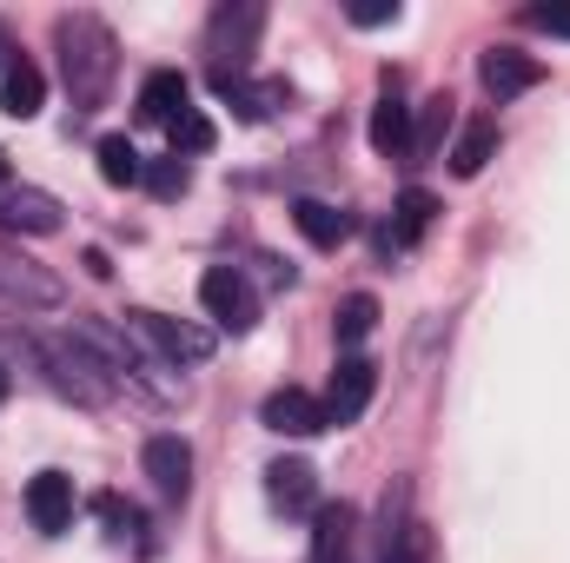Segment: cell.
<instances>
[{
	"instance_id": "6da1fadb",
	"label": "cell",
	"mask_w": 570,
	"mask_h": 563,
	"mask_svg": "<svg viewBox=\"0 0 570 563\" xmlns=\"http://www.w3.org/2000/svg\"><path fill=\"white\" fill-rule=\"evenodd\" d=\"M53 47H60V73H67V93L80 113H94L114 87V67H120V47L107 33L100 13H60L53 20Z\"/></svg>"
},
{
	"instance_id": "7a4b0ae2",
	"label": "cell",
	"mask_w": 570,
	"mask_h": 563,
	"mask_svg": "<svg viewBox=\"0 0 570 563\" xmlns=\"http://www.w3.org/2000/svg\"><path fill=\"white\" fill-rule=\"evenodd\" d=\"M40 365H47L53 385H60L67 398H80V405H107L114 385H120V372H114L80 332H67V338H40Z\"/></svg>"
},
{
	"instance_id": "3957f363",
	"label": "cell",
	"mask_w": 570,
	"mask_h": 563,
	"mask_svg": "<svg viewBox=\"0 0 570 563\" xmlns=\"http://www.w3.org/2000/svg\"><path fill=\"white\" fill-rule=\"evenodd\" d=\"M259 33H266V7L259 0H226L206 27V53H213V73H246L253 53H259Z\"/></svg>"
},
{
	"instance_id": "277c9868",
	"label": "cell",
	"mask_w": 570,
	"mask_h": 563,
	"mask_svg": "<svg viewBox=\"0 0 570 563\" xmlns=\"http://www.w3.org/2000/svg\"><path fill=\"white\" fill-rule=\"evenodd\" d=\"M199 305H206V318H213L219 332H233V338L259 325V292H253V279H246L239 266H206Z\"/></svg>"
},
{
	"instance_id": "5b68a950",
	"label": "cell",
	"mask_w": 570,
	"mask_h": 563,
	"mask_svg": "<svg viewBox=\"0 0 570 563\" xmlns=\"http://www.w3.org/2000/svg\"><path fill=\"white\" fill-rule=\"evenodd\" d=\"M134 338H146L159 352V365H206L213 358V332L206 325H186V318H166V312H134Z\"/></svg>"
},
{
	"instance_id": "8992f818",
	"label": "cell",
	"mask_w": 570,
	"mask_h": 563,
	"mask_svg": "<svg viewBox=\"0 0 570 563\" xmlns=\"http://www.w3.org/2000/svg\"><path fill=\"white\" fill-rule=\"evenodd\" d=\"M372 392H379V365L358 358V352L338 358V372H332V385H325V398H318V405H325V431H332V424H338V431L358 424L365 405H372Z\"/></svg>"
},
{
	"instance_id": "52a82bcc",
	"label": "cell",
	"mask_w": 570,
	"mask_h": 563,
	"mask_svg": "<svg viewBox=\"0 0 570 563\" xmlns=\"http://www.w3.org/2000/svg\"><path fill=\"white\" fill-rule=\"evenodd\" d=\"M478 80H484L491 100H518V93H531V87L544 80V60H538V53H518V47H491V53L478 60Z\"/></svg>"
},
{
	"instance_id": "ba28073f",
	"label": "cell",
	"mask_w": 570,
	"mask_h": 563,
	"mask_svg": "<svg viewBox=\"0 0 570 563\" xmlns=\"http://www.w3.org/2000/svg\"><path fill=\"white\" fill-rule=\"evenodd\" d=\"M146 477H153V491H159L166 504H179V497L193 491V444L173 437V431L146 437Z\"/></svg>"
},
{
	"instance_id": "9c48e42d",
	"label": "cell",
	"mask_w": 570,
	"mask_h": 563,
	"mask_svg": "<svg viewBox=\"0 0 570 563\" xmlns=\"http://www.w3.org/2000/svg\"><path fill=\"white\" fill-rule=\"evenodd\" d=\"M372 152L379 159H412V107L399 93V73H385V93L372 107Z\"/></svg>"
},
{
	"instance_id": "30bf717a",
	"label": "cell",
	"mask_w": 570,
	"mask_h": 563,
	"mask_svg": "<svg viewBox=\"0 0 570 563\" xmlns=\"http://www.w3.org/2000/svg\"><path fill=\"white\" fill-rule=\"evenodd\" d=\"M431 219H438V199H431L425 186H405V192H399V206H392V226L379 233V253H385V259H399L405 246H419V239L431 233Z\"/></svg>"
},
{
	"instance_id": "8fae6325",
	"label": "cell",
	"mask_w": 570,
	"mask_h": 563,
	"mask_svg": "<svg viewBox=\"0 0 570 563\" xmlns=\"http://www.w3.org/2000/svg\"><path fill=\"white\" fill-rule=\"evenodd\" d=\"M266 497H273V511H285V517H312L318 511V471L305 457H279L266 471Z\"/></svg>"
},
{
	"instance_id": "7c38bea8",
	"label": "cell",
	"mask_w": 570,
	"mask_h": 563,
	"mask_svg": "<svg viewBox=\"0 0 570 563\" xmlns=\"http://www.w3.org/2000/svg\"><path fill=\"white\" fill-rule=\"evenodd\" d=\"M27 517H33V531H40V537H60V531L73 524V477L40 471V477L27 484Z\"/></svg>"
},
{
	"instance_id": "4fadbf2b",
	"label": "cell",
	"mask_w": 570,
	"mask_h": 563,
	"mask_svg": "<svg viewBox=\"0 0 570 563\" xmlns=\"http://www.w3.org/2000/svg\"><path fill=\"white\" fill-rule=\"evenodd\" d=\"M266 431H279V437H318L325 431V405L312 398V392H298V385H285V392H273L266 398Z\"/></svg>"
},
{
	"instance_id": "5bb4252c",
	"label": "cell",
	"mask_w": 570,
	"mask_h": 563,
	"mask_svg": "<svg viewBox=\"0 0 570 563\" xmlns=\"http://www.w3.org/2000/svg\"><path fill=\"white\" fill-rule=\"evenodd\" d=\"M213 93H219V100H233V113H239V120H266V113H279L285 100H292V87H285V80H259V87H253L246 73H213Z\"/></svg>"
},
{
	"instance_id": "9a60e30c",
	"label": "cell",
	"mask_w": 570,
	"mask_h": 563,
	"mask_svg": "<svg viewBox=\"0 0 570 563\" xmlns=\"http://www.w3.org/2000/svg\"><path fill=\"white\" fill-rule=\"evenodd\" d=\"M352 531H358L352 504H318L312 511V563H352Z\"/></svg>"
},
{
	"instance_id": "2e32d148",
	"label": "cell",
	"mask_w": 570,
	"mask_h": 563,
	"mask_svg": "<svg viewBox=\"0 0 570 563\" xmlns=\"http://www.w3.org/2000/svg\"><path fill=\"white\" fill-rule=\"evenodd\" d=\"M186 107H193V87H186V73H179V67H159V73H146V87H140V120H153V127H173Z\"/></svg>"
},
{
	"instance_id": "e0dca14e",
	"label": "cell",
	"mask_w": 570,
	"mask_h": 563,
	"mask_svg": "<svg viewBox=\"0 0 570 563\" xmlns=\"http://www.w3.org/2000/svg\"><path fill=\"white\" fill-rule=\"evenodd\" d=\"M0 226L7 233H60V199L53 192H33V186L0 192Z\"/></svg>"
},
{
	"instance_id": "ac0fdd59",
	"label": "cell",
	"mask_w": 570,
	"mask_h": 563,
	"mask_svg": "<svg viewBox=\"0 0 570 563\" xmlns=\"http://www.w3.org/2000/svg\"><path fill=\"white\" fill-rule=\"evenodd\" d=\"M491 152H498V120H491V113H478V120H464V127H458V140H451L444 159H451V172H458V179H478V172L491 166Z\"/></svg>"
},
{
	"instance_id": "d6986e66",
	"label": "cell",
	"mask_w": 570,
	"mask_h": 563,
	"mask_svg": "<svg viewBox=\"0 0 570 563\" xmlns=\"http://www.w3.org/2000/svg\"><path fill=\"white\" fill-rule=\"evenodd\" d=\"M40 100H47V73H40L33 60H13V67L0 73V113H7V120H33Z\"/></svg>"
},
{
	"instance_id": "ffe728a7",
	"label": "cell",
	"mask_w": 570,
	"mask_h": 563,
	"mask_svg": "<svg viewBox=\"0 0 570 563\" xmlns=\"http://www.w3.org/2000/svg\"><path fill=\"white\" fill-rule=\"evenodd\" d=\"M292 226H298L318 253H332V246L352 239V213H338V206H325V199H298V206H292Z\"/></svg>"
},
{
	"instance_id": "44dd1931",
	"label": "cell",
	"mask_w": 570,
	"mask_h": 563,
	"mask_svg": "<svg viewBox=\"0 0 570 563\" xmlns=\"http://www.w3.org/2000/svg\"><path fill=\"white\" fill-rule=\"evenodd\" d=\"M0 292H7V298H20V305H47V312L67 298L60 279H47L40 266H20V259H0Z\"/></svg>"
},
{
	"instance_id": "7402d4cb",
	"label": "cell",
	"mask_w": 570,
	"mask_h": 563,
	"mask_svg": "<svg viewBox=\"0 0 570 563\" xmlns=\"http://www.w3.org/2000/svg\"><path fill=\"white\" fill-rule=\"evenodd\" d=\"M451 93H438V100H425V107H412V159H438V146H444V134H451Z\"/></svg>"
},
{
	"instance_id": "603a6c76",
	"label": "cell",
	"mask_w": 570,
	"mask_h": 563,
	"mask_svg": "<svg viewBox=\"0 0 570 563\" xmlns=\"http://www.w3.org/2000/svg\"><path fill=\"white\" fill-rule=\"evenodd\" d=\"M94 159H100V179H107V186H140L146 179V159L127 134H107V140L94 146Z\"/></svg>"
},
{
	"instance_id": "cb8c5ba5",
	"label": "cell",
	"mask_w": 570,
	"mask_h": 563,
	"mask_svg": "<svg viewBox=\"0 0 570 563\" xmlns=\"http://www.w3.org/2000/svg\"><path fill=\"white\" fill-rule=\"evenodd\" d=\"M372 325H379V298H372V292H352V298H338V312H332V332H338V345H358V338H372Z\"/></svg>"
},
{
	"instance_id": "d4e9b609",
	"label": "cell",
	"mask_w": 570,
	"mask_h": 563,
	"mask_svg": "<svg viewBox=\"0 0 570 563\" xmlns=\"http://www.w3.org/2000/svg\"><path fill=\"white\" fill-rule=\"evenodd\" d=\"M166 134H173V152H179V159H199V152H213V140H219V127H213L199 107H186Z\"/></svg>"
},
{
	"instance_id": "484cf974",
	"label": "cell",
	"mask_w": 570,
	"mask_h": 563,
	"mask_svg": "<svg viewBox=\"0 0 570 563\" xmlns=\"http://www.w3.org/2000/svg\"><path fill=\"white\" fill-rule=\"evenodd\" d=\"M153 199H186V186H193V166L179 159V152H166V159H146V179H140Z\"/></svg>"
},
{
	"instance_id": "4316f807",
	"label": "cell",
	"mask_w": 570,
	"mask_h": 563,
	"mask_svg": "<svg viewBox=\"0 0 570 563\" xmlns=\"http://www.w3.org/2000/svg\"><path fill=\"white\" fill-rule=\"evenodd\" d=\"M94 517L107 524V537H114V544H134V537H140V511H134L127 497H114V491H107V497H94Z\"/></svg>"
},
{
	"instance_id": "83f0119b",
	"label": "cell",
	"mask_w": 570,
	"mask_h": 563,
	"mask_svg": "<svg viewBox=\"0 0 570 563\" xmlns=\"http://www.w3.org/2000/svg\"><path fill=\"white\" fill-rule=\"evenodd\" d=\"M379 563H431V531L425 524H405L399 537H385V557Z\"/></svg>"
},
{
	"instance_id": "f1b7e54d",
	"label": "cell",
	"mask_w": 570,
	"mask_h": 563,
	"mask_svg": "<svg viewBox=\"0 0 570 563\" xmlns=\"http://www.w3.org/2000/svg\"><path fill=\"white\" fill-rule=\"evenodd\" d=\"M524 20H531L538 33H558V40H570V7H564V0H551V7H531Z\"/></svg>"
},
{
	"instance_id": "f546056e",
	"label": "cell",
	"mask_w": 570,
	"mask_h": 563,
	"mask_svg": "<svg viewBox=\"0 0 570 563\" xmlns=\"http://www.w3.org/2000/svg\"><path fill=\"white\" fill-rule=\"evenodd\" d=\"M399 20V0H358L352 7V27H392Z\"/></svg>"
},
{
	"instance_id": "4dcf8cb0",
	"label": "cell",
	"mask_w": 570,
	"mask_h": 563,
	"mask_svg": "<svg viewBox=\"0 0 570 563\" xmlns=\"http://www.w3.org/2000/svg\"><path fill=\"white\" fill-rule=\"evenodd\" d=\"M7 67H13V53H7V27H0V73H7Z\"/></svg>"
},
{
	"instance_id": "1f68e13d",
	"label": "cell",
	"mask_w": 570,
	"mask_h": 563,
	"mask_svg": "<svg viewBox=\"0 0 570 563\" xmlns=\"http://www.w3.org/2000/svg\"><path fill=\"white\" fill-rule=\"evenodd\" d=\"M7 392H13V378H7V365H0V405H7Z\"/></svg>"
},
{
	"instance_id": "d6a6232c",
	"label": "cell",
	"mask_w": 570,
	"mask_h": 563,
	"mask_svg": "<svg viewBox=\"0 0 570 563\" xmlns=\"http://www.w3.org/2000/svg\"><path fill=\"white\" fill-rule=\"evenodd\" d=\"M0 186H7V152H0Z\"/></svg>"
}]
</instances>
